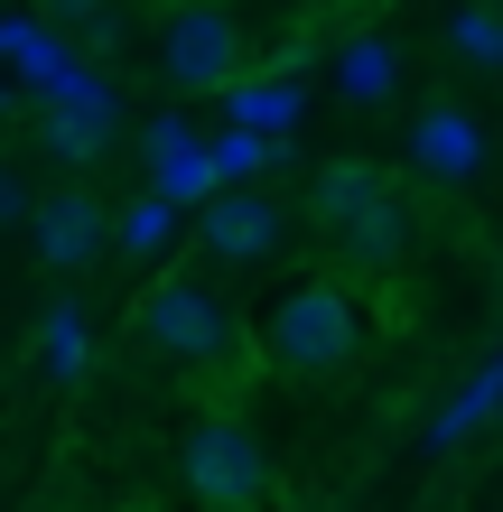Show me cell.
I'll list each match as a JSON object with an SVG mask.
<instances>
[{
    "label": "cell",
    "mask_w": 503,
    "mask_h": 512,
    "mask_svg": "<svg viewBox=\"0 0 503 512\" xmlns=\"http://www.w3.org/2000/svg\"><path fill=\"white\" fill-rule=\"evenodd\" d=\"M131 336L168 354V364H233V345H243V326H233L224 308V289H205V280H150L140 289V308H131Z\"/></svg>",
    "instance_id": "obj_1"
},
{
    "label": "cell",
    "mask_w": 503,
    "mask_h": 512,
    "mask_svg": "<svg viewBox=\"0 0 503 512\" xmlns=\"http://www.w3.org/2000/svg\"><path fill=\"white\" fill-rule=\"evenodd\" d=\"M354 345H364V308H354L336 280H308V289L280 298L271 364H289V373H336V364H354Z\"/></svg>",
    "instance_id": "obj_2"
},
{
    "label": "cell",
    "mask_w": 503,
    "mask_h": 512,
    "mask_svg": "<svg viewBox=\"0 0 503 512\" xmlns=\"http://www.w3.org/2000/svg\"><path fill=\"white\" fill-rule=\"evenodd\" d=\"M177 466H187V494L205 512H252L261 485H271V457H261V438L243 429V419H196Z\"/></svg>",
    "instance_id": "obj_3"
},
{
    "label": "cell",
    "mask_w": 503,
    "mask_h": 512,
    "mask_svg": "<svg viewBox=\"0 0 503 512\" xmlns=\"http://www.w3.org/2000/svg\"><path fill=\"white\" fill-rule=\"evenodd\" d=\"M159 75L177 84V94H224V84L243 75V28H233V10L177 0L168 28H159Z\"/></svg>",
    "instance_id": "obj_4"
},
{
    "label": "cell",
    "mask_w": 503,
    "mask_h": 512,
    "mask_svg": "<svg viewBox=\"0 0 503 512\" xmlns=\"http://www.w3.org/2000/svg\"><path fill=\"white\" fill-rule=\"evenodd\" d=\"M196 243H205V261H224V270H261V261H280L289 215H280L271 196L233 187V196H215V205L196 215Z\"/></svg>",
    "instance_id": "obj_5"
},
{
    "label": "cell",
    "mask_w": 503,
    "mask_h": 512,
    "mask_svg": "<svg viewBox=\"0 0 503 512\" xmlns=\"http://www.w3.org/2000/svg\"><path fill=\"white\" fill-rule=\"evenodd\" d=\"M103 205L84 196V187H47V196H28V243H38V261L56 270V280H75V270H94L103 261Z\"/></svg>",
    "instance_id": "obj_6"
},
{
    "label": "cell",
    "mask_w": 503,
    "mask_h": 512,
    "mask_svg": "<svg viewBox=\"0 0 503 512\" xmlns=\"http://www.w3.org/2000/svg\"><path fill=\"white\" fill-rule=\"evenodd\" d=\"M410 168H420L429 187H476V177H485V131H476V112L429 103L420 122H410Z\"/></svg>",
    "instance_id": "obj_7"
},
{
    "label": "cell",
    "mask_w": 503,
    "mask_h": 512,
    "mask_svg": "<svg viewBox=\"0 0 503 512\" xmlns=\"http://www.w3.org/2000/svg\"><path fill=\"white\" fill-rule=\"evenodd\" d=\"M382 187H392V177H382L373 159H327V168L308 177V215L336 233V224H354V215H364V205H373Z\"/></svg>",
    "instance_id": "obj_8"
},
{
    "label": "cell",
    "mask_w": 503,
    "mask_h": 512,
    "mask_svg": "<svg viewBox=\"0 0 503 512\" xmlns=\"http://www.w3.org/2000/svg\"><path fill=\"white\" fill-rule=\"evenodd\" d=\"M215 103H233V122H243V131H261V140H271V131H289V122L308 112V94H299L289 75H261V84H252V75H233Z\"/></svg>",
    "instance_id": "obj_9"
},
{
    "label": "cell",
    "mask_w": 503,
    "mask_h": 512,
    "mask_svg": "<svg viewBox=\"0 0 503 512\" xmlns=\"http://www.w3.org/2000/svg\"><path fill=\"white\" fill-rule=\"evenodd\" d=\"M392 84H401V47L392 38H345V56H336V94L345 103H392Z\"/></svg>",
    "instance_id": "obj_10"
},
{
    "label": "cell",
    "mask_w": 503,
    "mask_h": 512,
    "mask_svg": "<svg viewBox=\"0 0 503 512\" xmlns=\"http://www.w3.org/2000/svg\"><path fill=\"white\" fill-rule=\"evenodd\" d=\"M494 401H503V364H476V373H466V391L448 401V419L429 429V457H448V447H466V438H476L485 419H494Z\"/></svg>",
    "instance_id": "obj_11"
},
{
    "label": "cell",
    "mask_w": 503,
    "mask_h": 512,
    "mask_svg": "<svg viewBox=\"0 0 503 512\" xmlns=\"http://www.w3.org/2000/svg\"><path fill=\"white\" fill-rule=\"evenodd\" d=\"M336 243H345V261H392L401 243H410V215H401V196L382 187L354 224H336Z\"/></svg>",
    "instance_id": "obj_12"
},
{
    "label": "cell",
    "mask_w": 503,
    "mask_h": 512,
    "mask_svg": "<svg viewBox=\"0 0 503 512\" xmlns=\"http://www.w3.org/2000/svg\"><path fill=\"white\" fill-rule=\"evenodd\" d=\"M448 47H457L466 75H503V19H494V0H457V10H448Z\"/></svg>",
    "instance_id": "obj_13"
},
{
    "label": "cell",
    "mask_w": 503,
    "mask_h": 512,
    "mask_svg": "<svg viewBox=\"0 0 503 512\" xmlns=\"http://www.w3.org/2000/svg\"><path fill=\"white\" fill-rule=\"evenodd\" d=\"M38 140L56 149V159H103V149H112V122H103V103H56L47 122H38Z\"/></svg>",
    "instance_id": "obj_14"
},
{
    "label": "cell",
    "mask_w": 503,
    "mask_h": 512,
    "mask_svg": "<svg viewBox=\"0 0 503 512\" xmlns=\"http://www.w3.org/2000/svg\"><path fill=\"white\" fill-rule=\"evenodd\" d=\"M84 354H94V345H84V308H75V298H56V308L38 317V373L75 382V373H84Z\"/></svg>",
    "instance_id": "obj_15"
},
{
    "label": "cell",
    "mask_w": 503,
    "mask_h": 512,
    "mask_svg": "<svg viewBox=\"0 0 503 512\" xmlns=\"http://www.w3.org/2000/svg\"><path fill=\"white\" fill-rule=\"evenodd\" d=\"M47 19H66V28H112V0H38Z\"/></svg>",
    "instance_id": "obj_16"
},
{
    "label": "cell",
    "mask_w": 503,
    "mask_h": 512,
    "mask_svg": "<svg viewBox=\"0 0 503 512\" xmlns=\"http://www.w3.org/2000/svg\"><path fill=\"white\" fill-rule=\"evenodd\" d=\"M0 224H28V177L0 168Z\"/></svg>",
    "instance_id": "obj_17"
}]
</instances>
